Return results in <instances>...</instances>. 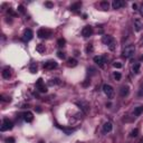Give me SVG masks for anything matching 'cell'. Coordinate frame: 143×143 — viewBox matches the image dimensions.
I'll return each mask as SVG.
<instances>
[{"label":"cell","instance_id":"obj_36","mask_svg":"<svg viewBox=\"0 0 143 143\" xmlns=\"http://www.w3.org/2000/svg\"><path fill=\"white\" fill-rule=\"evenodd\" d=\"M18 9H19L20 12H23V13H24V7H23V6H19V7H18Z\"/></svg>","mask_w":143,"mask_h":143},{"label":"cell","instance_id":"obj_13","mask_svg":"<svg viewBox=\"0 0 143 143\" xmlns=\"http://www.w3.org/2000/svg\"><path fill=\"white\" fill-rule=\"evenodd\" d=\"M124 6V1L123 0H114L112 2V8L113 9H120Z\"/></svg>","mask_w":143,"mask_h":143},{"label":"cell","instance_id":"obj_30","mask_svg":"<svg viewBox=\"0 0 143 143\" xmlns=\"http://www.w3.org/2000/svg\"><path fill=\"white\" fill-rule=\"evenodd\" d=\"M113 66L115 67V68H121V67H122V64L119 63V62H116V63H114L113 64Z\"/></svg>","mask_w":143,"mask_h":143},{"label":"cell","instance_id":"obj_31","mask_svg":"<svg viewBox=\"0 0 143 143\" xmlns=\"http://www.w3.org/2000/svg\"><path fill=\"white\" fill-rule=\"evenodd\" d=\"M64 44H65V40H64V39H59V40H58V46H59V47H63Z\"/></svg>","mask_w":143,"mask_h":143},{"label":"cell","instance_id":"obj_34","mask_svg":"<svg viewBox=\"0 0 143 143\" xmlns=\"http://www.w3.org/2000/svg\"><path fill=\"white\" fill-rule=\"evenodd\" d=\"M45 6H46V7H48V8H52V7H53V3H52V2H46V3H45Z\"/></svg>","mask_w":143,"mask_h":143},{"label":"cell","instance_id":"obj_33","mask_svg":"<svg viewBox=\"0 0 143 143\" xmlns=\"http://www.w3.org/2000/svg\"><path fill=\"white\" fill-rule=\"evenodd\" d=\"M8 13H10L11 16H16V12H13L12 9H9V10H8Z\"/></svg>","mask_w":143,"mask_h":143},{"label":"cell","instance_id":"obj_12","mask_svg":"<svg viewBox=\"0 0 143 143\" xmlns=\"http://www.w3.org/2000/svg\"><path fill=\"white\" fill-rule=\"evenodd\" d=\"M134 29L137 30V31H141V30L143 29V23L139 18H135V19H134Z\"/></svg>","mask_w":143,"mask_h":143},{"label":"cell","instance_id":"obj_37","mask_svg":"<svg viewBox=\"0 0 143 143\" xmlns=\"http://www.w3.org/2000/svg\"><path fill=\"white\" fill-rule=\"evenodd\" d=\"M140 13H141V16H143V3H142V6H141V8H140Z\"/></svg>","mask_w":143,"mask_h":143},{"label":"cell","instance_id":"obj_32","mask_svg":"<svg viewBox=\"0 0 143 143\" xmlns=\"http://www.w3.org/2000/svg\"><path fill=\"white\" fill-rule=\"evenodd\" d=\"M7 143H15V140H13L12 137H10V139H7Z\"/></svg>","mask_w":143,"mask_h":143},{"label":"cell","instance_id":"obj_27","mask_svg":"<svg viewBox=\"0 0 143 143\" xmlns=\"http://www.w3.org/2000/svg\"><path fill=\"white\" fill-rule=\"evenodd\" d=\"M101 7L105 10L108 9V2H107V1H103V2H101Z\"/></svg>","mask_w":143,"mask_h":143},{"label":"cell","instance_id":"obj_15","mask_svg":"<svg viewBox=\"0 0 143 143\" xmlns=\"http://www.w3.org/2000/svg\"><path fill=\"white\" fill-rule=\"evenodd\" d=\"M23 116H24V120L26 121V122H28V123L34 120V115L31 112H25V113L23 114Z\"/></svg>","mask_w":143,"mask_h":143},{"label":"cell","instance_id":"obj_5","mask_svg":"<svg viewBox=\"0 0 143 143\" xmlns=\"http://www.w3.org/2000/svg\"><path fill=\"white\" fill-rule=\"evenodd\" d=\"M50 35H52V31L48 29H45V28H42L37 31V36L39 38H48Z\"/></svg>","mask_w":143,"mask_h":143},{"label":"cell","instance_id":"obj_6","mask_svg":"<svg viewBox=\"0 0 143 143\" xmlns=\"http://www.w3.org/2000/svg\"><path fill=\"white\" fill-rule=\"evenodd\" d=\"M36 87H37V89H38L40 93H46V92H47V87H46L45 84L42 83V78H39L38 81H37V83H36Z\"/></svg>","mask_w":143,"mask_h":143},{"label":"cell","instance_id":"obj_22","mask_svg":"<svg viewBox=\"0 0 143 143\" xmlns=\"http://www.w3.org/2000/svg\"><path fill=\"white\" fill-rule=\"evenodd\" d=\"M57 126H58V125H57ZM58 127H60V126H58ZM60 129H62V130L64 131L66 134H68V135H69V134H72L75 131L74 129H69V130H68V129H66V127H60Z\"/></svg>","mask_w":143,"mask_h":143},{"label":"cell","instance_id":"obj_20","mask_svg":"<svg viewBox=\"0 0 143 143\" xmlns=\"http://www.w3.org/2000/svg\"><path fill=\"white\" fill-rule=\"evenodd\" d=\"M67 63H68L69 67H75V66L77 65V60H76L75 58H69L68 60H67Z\"/></svg>","mask_w":143,"mask_h":143},{"label":"cell","instance_id":"obj_14","mask_svg":"<svg viewBox=\"0 0 143 143\" xmlns=\"http://www.w3.org/2000/svg\"><path fill=\"white\" fill-rule=\"evenodd\" d=\"M129 92H130V88H129V86L127 85H124V86H122L120 89V94L122 97H125V96H127L129 95Z\"/></svg>","mask_w":143,"mask_h":143},{"label":"cell","instance_id":"obj_41","mask_svg":"<svg viewBox=\"0 0 143 143\" xmlns=\"http://www.w3.org/2000/svg\"><path fill=\"white\" fill-rule=\"evenodd\" d=\"M139 143H143V137H142V139H141V141H140V142H139Z\"/></svg>","mask_w":143,"mask_h":143},{"label":"cell","instance_id":"obj_35","mask_svg":"<svg viewBox=\"0 0 143 143\" xmlns=\"http://www.w3.org/2000/svg\"><path fill=\"white\" fill-rule=\"evenodd\" d=\"M86 50H87V53L92 52V50H93V47H92V46L89 45V46H88V47H87V49H86Z\"/></svg>","mask_w":143,"mask_h":143},{"label":"cell","instance_id":"obj_40","mask_svg":"<svg viewBox=\"0 0 143 143\" xmlns=\"http://www.w3.org/2000/svg\"><path fill=\"white\" fill-rule=\"evenodd\" d=\"M36 110H37V112H42V110L39 108V106H37V108H36Z\"/></svg>","mask_w":143,"mask_h":143},{"label":"cell","instance_id":"obj_29","mask_svg":"<svg viewBox=\"0 0 143 143\" xmlns=\"http://www.w3.org/2000/svg\"><path fill=\"white\" fill-rule=\"evenodd\" d=\"M57 56H58L60 59H64V58H65V54H64V53H62V52H58V53H57Z\"/></svg>","mask_w":143,"mask_h":143},{"label":"cell","instance_id":"obj_17","mask_svg":"<svg viewBox=\"0 0 143 143\" xmlns=\"http://www.w3.org/2000/svg\"><path fill=\"white\" fill-rule=\"evenodd\" d=\"M142 112H143V106H137V107H135V108H134L133 115H134L135 117H137V116H140L141 114H142Z\"/></svg>","mask_w":143,"mask_h":143},{"label":"cell","instance_id":"obj_16","mask_svg":"<svg viewBox=\"0 0 143 143\" xmlns=\"http://www.w3.org/2000/svg\"><path fill=\"white\" fill-rule=\"evenodd\" d=\"M112 127H113L112 123H111V122H106V123L103 125V131H104V133H108V132H111V131H112Z\"/></svg>","mask_w":143,"mask_h":143},{"label":"cell","instance_id":"obj_42","mask_svg":"<svg viewBox=\"0 0 143 143\" xmlns=\"http://www.w3.org/2000/svg\"><path fill=\"white\" fill-rule=\"evenodd\" d=\"M39 143H44V142H39Z\"/></svg>","mask_w":143,"mask_h":143},{"label":"cell","instance_id":"obj_4","mask_svg":"<svg viewBox=\"0 0 143 143\" xmlns=\"http://www.w3.org/2000/svg\"><path fill=\"white\" fill-rule=\"evenodd\" d=\"M103 92H104L105 95H106L108 98H113L114 89H113V87H112L111 85H108V84H104V85H103Z\"/></svg>","mask_w":143,"mask_h":143},{"label":"cell","instance_id":"obj_11","mask_svg":"<svg viewBox=\"0 0 143 143\" xmlns=\"http://www.w3.org/2000/svg\"><path fill=\"white\" fill-rule=\"evenodd\" d=\"M76 104L81 107V108L84 111L85 113H87L88 110H89V105H88L86 102H84V101H77V102H76Z\"/></svg>","mask_w":143,"mask_h":143},{"label":"cell","instance_id":"obj_7","mask_svg":"<svg viewBox=\"0 0 143 143\" xmlns=\"http://www.w3.org/2000/svg\"><path fill=\"white\" fill-rule=\"evenodd\" d=\"M33 31L30 29H26L25 31H24V35H23V40L24 42H29V40H31L33 39Z\"/></svg>","mask_w":143,"mask_h":143},{"label":"cell","instance_id":"obj_28","mask_svg":"<svg viewBox=\"0 0 143 143\" xmlns=\"http://www.w3.org/2000/svg\"><path fill=\"white\" fill-rule=\"evenodd\" d=\"M121 77H122V75H121L119 72H115V73H114V78H115L116 81H120Z\"/></svg>","mask_w":143,"mask_h":143},{"label":"cell","instance_id":"obj_24","mask_svg":"<svg viewBox=\"0 0 143 143\" xmlns=\"http://www.w3.org/2000/svg\"><path fill=\"white\" fill-rule=\"evenodd\" d=\"M54 84L59 85V84H60V81H59L58 78H54V79H50V81H49V85H54Z\"/></svg>","mask_w":143,"mask_h":143},{"label":"cell","instance_id":"obj_10","mask_svg":"<svg viewBox=\"0 0 143 143\" xmlns=\"http://www.w3.org/2000/svg\"><path fill=\"white\" fill-rule=\"evenodd\" d=\"M57 67V63L55 60H48L44 64V68L45 69H54Z\"/></svg>","mask_w":143,"mask_h":143},{"label":"cell","instance_id":"obj_8","mask_svg":"<svg viewBox=\"0 0 143 143\" xmlns=\"http://www.w3.org/2000/svg\"><path fill=\"white\" fill-rule=\"evenodd\" d=\"M92 34H93V28H92L91 26H85L84 28H83V30H82V36L83 37H89V36H92Z\"/></svg>","mask_w":143,"mask_h":143},{"label":"cell","instance_id":"obj_9","mask_svg":"<svg viewBox=\"0 0 143 143\" xmlns=\"http://www.w3.org/2000/svg\"><path fill=\"white\" fill-rule=\"evenodd\" d=\"M94 62L96 63L100 67H104V65H105V57H104V56H95V57H94Z\"/></svg>","mask_w":143,"mask_h":143},{"label":"cell","instance_id":"obj_26","mask_svg":"<svg viewBox=\"0 0 143 143\" xmlns=\"http://www.w3.org/2000/svg\"><path fill=\"white\" fill-rule=\"evenodd\" d=\"M137 133H139V130H137V129H134V130H132V132H131L130 137H137Z\"/></svg>","mask_w":143,"mask_h":143},{"label":"cell","instance_id":"obj_23","mask_svg":"<svg viewBox=\"0 0 143 143\" xmlns=\"http://www.w3.org/2000/svg\"><path fill=\"white\" fill-rule=\"evenodd\" d=\"M37 52L39 53H42V52H45V45H42V44H39L38 46H37Z\"/></svg>","mask_w":143,"mask_h":143},{"label":"cell","instance_id":"obj_3","mask_svg":"<svg viewBox=\"0 0 143 143\" xmlns=\"http://www.w3.org/2000/svg\"><path fill=\"white\" fill-rule=\"evenodd\" d=\"M12 127H13V123H12V122H11L9 119H5L3 122H2V125H1V127H0V130H1V132H5V131L11 130Z\"/></svg>","mask_w":143,"mask_h":143},{"label":"cell","instance_id":"obj_18","mask_svg":"<svg viewBox=\"0 0 143 143\" xmlns=\"http://www.w3.org/2000/svg\"><path fill=\"white\" fill-rule=\"evenodd\" d=\"M10 76H11V73H10V68H5L2 71V77L6 78V79H8V78H10Z\"/></svg>","mask_w":143,"mask_h":143},{"label":"cell","instance_id":"obj_25","mask_svg":"<svg viewBox=\"0 0 143 143\" xmlns=\"http://www.w3.org/2000/svg\"><path fill=\"white\" fill-rule=\"evenodd\" d=\"M30 72H31L33 74H35L36 72H37V65H36L35 63H34V64H31V65H30Z\"/></svg>","mask_w":143,"mask_h":143},{"label":"cell","instance_id":"obj_1","mask_svg":"<svg viewBox=\"0 0 143 143\" xmlns=\"http://www.w3.org/2000/svg\"><path fill=\"white\" fill-rule=\"evenodd\" d=\"M134 53H135V47H134V45H127L125 46L123 48V52H122V56H123L124 58H132L134 56Z\"/></svg>","mask_w":143,"mask_h":143},{"label":"cell","instance_id":"obj_19","mask_svg":"<svg viewBox=\"0 0 143 143\" xmlns=\"http://www.w3.org/2000/svg\"><path fill=\"white\" fill-rule=\"evenodd\" d=\"M81 7H82V2H76V3H74V5H72L71 6V10L76 11L77 9H81Z\"/></svg>","mask_w":143,"mask_h":143},{"label":"cell","instance_id":"obj_2","mask_svg":"<svg viewBox=\"0 0 143 143\" xmlns=\"http://www.w3.org/2000/svg\"><path fill=\"white\" fill-rule=\"evenodd\" d=\"M102 42H104L106 46H108V48H110L111 50H114V49H115V40H114V38L112 36L104 35L102 37Z\"/></svg>","mask_w":143,"mask_h":143},{"label":"cell","instance_id":"obj_39","mask_svg":"<svg viewBox=\"0 0 143 143\" xmlns=\"http://www.w3.org/2000/svg\"><path fill=\"white\" fill-rule=\"evenodd\" d=\"M140 95H143V85H142V87H141V89H140Z\"/></svg>","mask_w":143,"mask_h":143},{"label":"cell","instance_id":"obj_21","mask_svg":"<svg viewBox=\"0 0 143 143\" xmlns=\"http://www.w3.org/2000/svg\"><path fill=\"white\" fill-rule=\"evenodd\" d=\"M140 67H141L140 63H135V64L132 66V71H133L134 73H139V71H140Z\"/></svg>","mask_w":143,"mask_h":143},{"label":"cell","instance_id":"obj_38","mask_svg":"<svg viewBox=\"0 0 143 143\" xmlns=\"http://www.w3.org/2000/svg\"><path fill=\"white\" fill-rule=\"evenodd\" d=\"M132 8H133L134 10H137V3H133V5H132Z\"/></svg>","mask_w":143,"mask_h":143}]
</instances>
